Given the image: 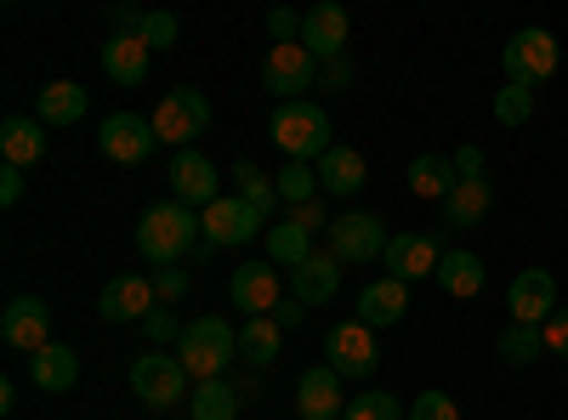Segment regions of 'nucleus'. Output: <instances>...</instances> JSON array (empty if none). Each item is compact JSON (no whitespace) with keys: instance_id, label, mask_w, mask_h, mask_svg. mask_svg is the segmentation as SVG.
<instances>
[{"instance_id":"8","label":"nucleus","mask_w":568,"mask_h":420,"mask_svg":"<svg viewBox=\"0 0 568 420\" xmlns=\"http://www.w3.org/2000/svg\"><path fill=\"white\" fill-rule=\"evenodd\" d=\"M329 256H342V262H375V256H387V222L375 216V211H347L329 222Z\"/></svg>"},{"instance_id":"41","label":"nucleus","mask_w":568,"mask_h":420,"mask_svg":"<svg viewBox=\"0 0 568 420\" xmlns=\"http://www.w3.org/2000/svg\"><path fill=\"white\" fill-rule=\"evenodd\" d=\"M149 278H154V296H160V307H176V301L187 296V273H182V267H154Z\"/></svg>"},{"instance_id":"15","label":"nucleus","mask_w":568,"mask_h":420,"mask_svg":"<svg viewBox=\"0 0 568 420\" xmlns=\"http://www.w3.org/2000/svg\"><path fill=\"white\" fill-rule=\"evenodd\" d=\"M154 307H160V296H154V278L149 273H120V278H109L103 296H98V313L109 324H142Z\"/></svg>"},{"instance_id":"47","label":"nucleus","mask_w":568,"mask_h":420,"mask_svg":"<svg viewBox=\"0 0 568 420\" xmlns=\"http://www.w3.org/2000/svg\"><path fill=\"white\" fill-rule=\"evenodd\" d=\"M23 188H29V182H23V171H18V165H0V205L12 211V205L23 199Z\"/></svg>"},{"instance_id":"13","label":"nucleus","mask_w":568,"mask_h":420,"mask_svg":"<svg viewBox=\"0 0 568 420\" xmlns=\"http://www.w3.org/2000/svg\"><path fill=\"white\" fill-rule=\"evenodd\" d=\"M98 148L114 165H142L160 148V131H154V120H142V114H109L103 131H98Z\"/></svg>"},{"instance_id":"23","label":"nucleus","mask_w":568,"mask_h":420,"mask_svg":"<svg viewBox=\"0 0 568 420\" xmlns=\"http://www.w3.org/2000/svg\"><path fill=\"white\" fill-rule=\"evenodd\" d=\"M489 205H495V182H455V194L444 199V227H455V233L484 227Z\"/></svg>"},{"instance_id":"28","label":"nucleus","mask_w":568,"mask_h":420,"mask_svg":"<svg viewBox=\"0 0 568 420\" xmlns=\"http://www.w3.org/2000/svg\"><path fill=\"white\" fill-rule=\"evenodd\" d=\"M0 160L7 165H18V171H29V165H40L45 160V125L40 120H7L0 125Z\"/></svg>"},{"instance_id":"11","label":"nucleus","mask_w":568,"mask_h":420,"mask_svg":"<svg viewBox=\"0 0 568 420\" xmlns=\"http://www.w3.org/2000/svg\"><path fill=\"white\" fill-rule=\"evenodd\" d=\"M0 341L29 352V358L40 347H52V307H45L40 296H12L7 313H0Z\"/></svg>"},{"instance_id":"42","label":"nucleus","mask_w":568,"mask_h":420,"mask_svg":"<svg viewBox=\"0 0 568 420\" xmlns=\"http://www.w3.org/2000/svg\"><path fill=\"white\" fill-rule=\"evenodd\" d=\"M267 34H273V45H296V40H302V12L273 7V12H267Z\"/></svg>"},{"instance_id":"35","label":"nucleus","mask_w":568,"mask_h":420,"mask_svg":"<svg viewBox=\"0 0 568 420\" xmlns=\"http://www.w3.org/2000/svg\"><path fill=\"white\" fill-rule=\"evenodd\" d=\"M529 114H535V85L506 80V91H495V120L500 125H524Z\"/></svg>"},{"instance_id":"17","label":"nucleus","mask_w":568,"mask_h":420,"mask_svg":"<svg viewBox=\"0 0 568 420\" xmlns=\"http://www.w3.org/2000/svg\"><path fill=\"white\" fill-rule=\"evenodd\" d=\"M171 199L187 205V211H205V205L222 199V194H216V165H211L200 148L171 154Z\"/></svg>"},{"instance_id":"10","label":"nucleus","mask_w":568,"mask_h":420,"mask_svg":"<svg viewBox=\"0 0 568 420\" xmlns=\"http://www.w3.org/2000/svg\"><path fill=\"white\" fill-rule=\"evenodd\" d=\"M324 363L336 369V376H375V363H382V352H375V330L358 318L336 324V330L324 336Z\"/></svg>"},{"instance_id":"1","label":"nucleus","mask_w":568,"mask_h":420,"mask_svg":"<svg viewBox=\"0 0 568 420\" xmlns=\"http://www.w3.org/2000/svg\"><path fill=\"white\" fill-rule=\"evenodd\" d=\"M200 239H205L200 211H187L176 199L149 205V211H142V222H136V250H142V262H149V267H176L187 250H200Z\"/></svg>"},{"instance_id":"45","label":"nucleus","mask_w":568,"mask_h":420,"mask_svg":"<svg viewBox=\"0 0 568 420\" xmlns=\"http://www.w3.org/2000/svg\"><path fill=\"white\" fill-rule=\"evenodd\" d=\"M318 85H329V91L353 85V63H347V52H342V58H329V63H318Z\"/></svg>"},{"instance_id":"49","label":"nucleus","mask_w":568,"mask_h":420,"mask_svg":"<svg viewBox=\"0 0 568 420\" xmlns=\"http://www.w3.org/2000/svg\"><path fill=\"white\" fill-rule=\"evenodd\" d=\"M291 222H296V227H307V233H318V227L329 233V216H324V205H318V199H313V205H296V216H291Z\"/></svg>"},{"instance_id":"7","label":"nucleus","mask_w":568,"mask_h":420,"mask_svg":"<svg viewBox=\"0 0 568 420\" xmlns=\"http://www.w3.org/2000/svg\"><path fill=\"white\" fill-rule=\"evenodd\" d=\"M262 85L273 91L278 103H302V91L318 85V58L307 52V45H267V58H262Z\"/></svg>"},{"instance_id":"30","label":"nucleus","mask_w":568,"mask_h":420,"mask_svg":"<svg viewBox=\"0 0 568 420\" xmlns=\"http://www.w3.org/2000/svg\"><path fill=\"white\" fill-rule=\"evenodd\" d=\"M313 256V233L307 227H296V222H284V227H267V262L273 267H302Z\"/></svg>"},{"instance_id":"12","label":"nucleus","mask_w":568,"mask_h":420,"mask_svg":"<svg viewBox=\"0 0 568 420\" xmlns=\"http://www.w3.org/2000/svg\"><path fill=\"white\" fill-rule=\"evenodd\" d=\"M506 313H511V324H529V330H540V324L557 313V273L524 267V273L511 278V290H506Z\"/></svg>"},{"instance_id":"21","label":"nucleus","mask_w":568,"mask_h":420,"mask_svg":"<svg viewBox=\"0 0 568 420\" xmlns=\"http://www.w3.org/2000/svg\"><path fill=\"white\" fill-rule=\"evenodd\" d=\"M404 313H409L404 278H369V285L358 290V324H369V330H387V324H398Z\"/></svg>"},{"instance_id":"3","label":"nucleus","mask_w":568,"mask_h":420,"mask_svg":"<svg viewBox=\"0 0 568 420\" xmlns=\"http://www.w3.org/2000/svg\"><path fill=\"white\" fill-rule=\"evenodd\" d=\"M176 358H182V369H187V381H222V369L240 358V336L227 330L222 318H194L182 330V341H176Z\"/></svg>"},{"instance_id":"44","label":"nucleus","mask_w":568,"mask_h":420,"mask_svg":"<svg viewBox=\"0 0 568 420\" xmlns=\"http://www.w3.org/2000/svg\"><path fill=\"white\" fill-rule=\"evenodd\" d=\"M540 341H546L551 358H568V307H557V313L540 324Z\"/></svg>"},{"instance_id":"36","label":"nucleus","mask_w":568,"mask_h":420,"mask_svg":"<svg viewBox=\"0 0 568 420\" xmlns=\"http://www.w3.org/2000/svg\"><path fill=\"white\" fill-rule=\"evenodd\" d=\"M273 188H278V199H291V205H313V188H318V171L313 165H284L278 176H273Z\"/></svg>"},{"instance_id":"48","label":"nucleus","mask_w":568,"mask_h":420,"mask_svg":"<svg viewBox=\"0 0 568 420\" xmlns=\"http://www.w3.org/2000/svg\"><path fill=\"white\" fill-rule=\"evenodd\" d=\"M142 18H149V12H136V7H114V12H109L114 34H142Z\"/></svg>"},{"instance_id":"6","label":"nucleus","mask_w":568,"mask_h":420,"mask_svg":"<svg viewBox=\"0 0 568 420\" xmlns=\"http://www.w3.org/2000/svg\"><path fill=\"white\" fill-rule=\"evenodd\" d=\"M557 34L551 29H517L511 40H506V52H500V69H506V80H517V85H540V80H551L557 74Z\"/></svg>"},{"instance_id":"4","label":"nucleus","mask_w":568,"mask_h":420,"mask_svg":"<svg viewBox=\"0 0 568 420\" xmlns=\"http://www.w3.org/2000/svg\"><path fill=\"white\" fill-rule=\"evenodd\" d=\"M154 131H160V143H171L176 154L194 143V136H205V131H211V103H205V91H194V85L165 91L160 109H154Z\"/></svg>"},{"instance_id":"20","label":"nucleus","mask_w":568,"mask_h":420,"mask_svg":"<svg viewBox=\"0 0 568 420\" xmlns=\"http://www.w3.org/2000/svg\"><path fill=\"white\" fill-rule=\"evenodd\" d=\"M336 290H342V256H329V250H313V256L291 273V296L307 301V307L336 301Z\"/></svg>"},{"instance_id":"32","label":"nucleus","mask_w":568,"mask_h":420,"mask_svg":"<svg viewBox=\"0 0 568 420\" xmlns=\"http://www.w3.org/2000/svg\"><path fill=\"white\" fill-rule=\"evenodd\" d=\"M187 403H194V420H240V392L227 381H200Z\"/></svg>"},{"instance_id":"25","label":"nucleus","mask_w":568,"mask_h":420,"mask_svg":"<svg viewBox=\"0 0 568 420\" xmlns=\"http://www.w3.org/2000/svg\"><path fill=\"white\" fill-rule=\"evenodd\" d=\"M29 376H34V387L40 392H69L74 381H80V358H74V347H63V341H52V347H40L34 358H29Z\"/></svg>"},{"instance_id":"33","label":"nucleus","mask_w":568,"mask_h":420,"mask_svg":"<svg viewBox=\"0 0 568 420\" xmlns=\"http://www.w3.org/2000/svg\"><path fill=\"white\" fill-rule=\"evenodd\" d=\"M495 352H500V363H535L540 352H546V341H540V330H529V324H506V330L495 336Z\"/></svg>"},{"instance_id":"31","label":"nucleus","mask_w":568,"mask_h":420,"mask_svg":"<svg viewBox=\"0 0 568 420\" xmlns=\"http://www.w3.org/2000/svg\"><path fill=\"white\" fill-rule=\"evenodd\" d=\"M278 347H284V330H278V324L273 318H245V330H240V358L245 363H273L278 358Z\"/></svg>"},{"instance_id":"19","label":"nucleus","mask_w":568,"mask_h":420,"mask_svg":"<svg viewBox=\"0 0 568 420\" xmlns=\"http://www.w3.org/2000/svg\"><path fill=\"white\" fill-rule=\"evenodd\" d=\"M296 414L302 420H342L347 414V398H342V376L329 363H318V369H307L302 376V387H296Z\"/></svg>"},{"instance_id":"34","label":"nucleus","mask_w":568,"mask_h":420,"mask_svg":"<svg viewBox=\"0 0 568 420\" xmlns=\"http://www.w3.org/2000/svg\"><path fill=\"white\" fill-rule=\"evenodd\" d=\"M233 182H240V199H245L251 211H262V216H267V211L278 205V188H273V176H262V171H256L251 160H240V165H233Z\"/></svg>"},{"instance_id":"37","label":"nucleus","mask_w":568,"mask_h":420,"mask_svg":"<svg viewBox=\"0 0 568 420\" xmlns=\"http://www.w3.org/2000/svg\"><path fill=\"white\" fill-rule=\"evenodd\" d=\"M404 414H409V409H398L393 392H358L342 420H404Z\"/></svg>"},{"instance_id":"29","label":"nucleus","mask_w":568,"mask_h":420,"mask_svg":"<svg viewBox=\"0 0 568 420\" xmlns=\"http://www.w3.org/2000/svg\"><path fill=\"white\" fill-rule=\"evenodd\" d=\"M438 285H444V296H455V301H471L484 290V256H471V250H444V262H438Z\"/></svg>"},{"instance_id":"18","label":"nucleus","mask_w":568,"mask_h":420,"mask_svg":"<svg viewBox=\"0 0 568 420\" xmlns=\"http://www.w3.org/2000/svg\"><path fill=\"white\" fill-rule=\"evenodd\" d=\"M387 278H404V285H415V278H433L444 250L433 233H398V239H387Z\"/></svg>"},{"instance_id":"27","label":"nucleus","mask_w":568,"mask_h":420,"mask_svg":"<svg viewBox=\"0 0 568 420\" xmlns=\"http://www.w3.org/2000/svg\"><path fill=\"white\" fill-rule=\"evenodd\" d=\"M404 182H409V194L444 205V199L455 194V182H460V176H455V154H415Z\"/></svg>"},{"instance_id":"46","label":"nucleus","mask_w":568,"mask_h":420,"mask_svg":"<svg viewBox=\"0 0 568 420\" xmlns=\"http://www.w3.org/2000/svg\"><path fill=\"white\" fill-rule=\"evenodd\" d=\"M273 324H278V330H302V324H307V301L284 296V301L273 307Z\"/></svg>"},{"instance_id":"26","label":"nucleus","mask_w":568,"mask_h":420,"mask_svg":"<svg viewBox=\"0 0 568 420\" xmlns=\"http://www.w3.org/2000/svg\"><path fill=\"white\" fill-rule=\"evenodd\" d=\"M313 171H318V188H329V194H342V199H353V194L364 188V176H369L364 154H358V148H342V143L329 148V154H324V160H318Z\"/></svg>"},{"instance_id":"38","label":"nucleus","mask_w":568,"mask_h":420,"mask_svg":"<svg viewBox=\"0 0 568 420\" xmlns=\"http://www.w3.org/2000/svg\"><path fill=\"white\" fill-rule=\"evenodd\" d=\"M176 34H182V23H176V12H149L142 18V45H149V52H171L176 45Z\"/></svg>"},{"instance_id":"43","label":"nucleus","mask_w":568,"mask_h":420,"mask_svg":"<svg viewBox=\"0 0 568 420\" xmlns=\"http://www.w3.org/2000/svg\"><path fill=\"white\" fill-rule=\"evenodd\" d=\"M455 176L460 182H489V165H484V148L478 143H460L455 148Z\"/></svg>"},{"instance_id":"2","label":"nucleus","mask_w":568,"mask_h":420,"mask_svg":"<svg viewBox=\"0 0 568 420\" xmlns=\"http://www.w3.org/2000/svg\"><path fill=\"white\" fill-rule=\"evenodd\" d=\"M267 136H273V143L284 148V154H291L296 165H318L329 148H336V143H329V114L318 109V103H278L273 109V120H267Z\"/></svg>"},{"instance_id":"14","label":"nucleus","mask_w":568,"mask_h":420,"mask_svg":"<svg viewBox=\"0 0 568 420\" xmlns=\"http://www.w3.org/2000/svg\"><path fill=\"white\" fill-rule=\"evenodd\" d=\"M227 296H233V307H240L245 318H273V307L284 301L278 267H273V262H245V267H233Z\"/></svg>"},{"instance_id":"40","label":"nucleus","mask_w":568,"mask_h":420,"mask_svg":"<svg viewBox=\"0 0 568 420\" xmlns=\"http://www.w3.org/2000/svg\"><path fill=\"white\" fill-rule=\"evenodd\" d=\"M182 330H187V324H176V313L171 307H154L149 318H142V336H149V341H182Z\"/></svg>"},{"instance_id":"9","label":"nucleus","mask_w":568,"mask_h":420,"mask_svg":"<svg viewBox=\"0 0 568 420\" xmlns=\"http://www.w3.org/2000/svg\"><path fill=\"white\" fill-rule=\"evenodd\" d=\"M200 222H205V245L211 250H233V245H251L256 233H262V211H251L240 194H222L216 205H205L200 211Z\"/></svg>"},{"instance_id":"22","label":"nucleus","mask_w":568,"mask_h":420,"mask_svg":"<svg viewBox=\"0 0 568 420\" xmlns=\"http://www.w3.org/2000/svg\"><path fill=\"white\" fill-rule=\"evenodd\" d=\"M85 109H91V98H85V85H74V80H52V85L34 91V120L40 125H80Z\"/></svg>"},{"instance_id":"16","label":"nucleus","mask_w":568,"mask_h":420,"mask_svg":"<svg viewBox=\"0 0 568 420\" xmlns=\"http://www.w3.org/2000/svg\"><path fill=\"white\" fill-rule=\"evenodd\" d=\"M347 34H353V18H347V7H336V0H318V7L302 12V45H307L318 63L342 58L347 52Z\"/></svg>"},{"instance_id":"39","label":"nucleus","mask_w":568,"mask_h":420,"mask_svg":"<svg viewBox=\"0 0 568 420\" xmlns=\"http://www.w3.org/2000/svg\"><path fill=\"white\" fill-rule=\"evenodd\" d=\"M404 420H460V409H455V398L449 392H420L415 403H409V414Z\"/></svg>"},{"instance_id":"24","label":"nucleus","mask_w":568,"mask_h":420,"mask_svg":"<svg viewBox=\"0 0 568 420\" xmlns=\"http://www.w3.org/2000/svg\"><path fill=\"white\" fill-rule=\"evenodd\" d=\"M149 58H154V52H149V45H142L136 34H114V40L103 45V74H109L114 85L131 91V85L149 80Z\"/></svg>"},{"instance_id":"5","label":"nucleus","mask_w":568,"mask_h":420,"mask_svg":"<svg viewBox=\"0 0 568 420\" xmlns=\"http://www.w3.org/2000/svg\"><path fill=\"white\" fill-rule=\"evenodd\" d=\"M131 392H136V403H149V409H171L182 398H194V392H187L182 358H171V352H142L131 363Z\"/></svg>"}]
</instances>
